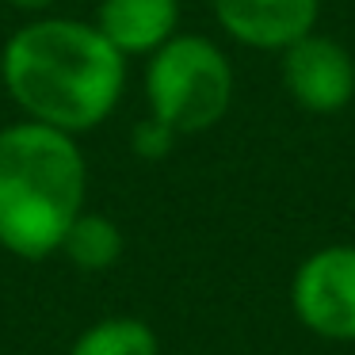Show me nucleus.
Returning <instances> with one entry per match:
<instances>
[{
    "instance_id": "5",
    "label": "nucleus",
    "mask_w": 355,
    "mask_h": 355,
    "mask_svg": "<svg viewBox=\"0 0 355 355\" xmlns=\"http://www.w3.org/2000/svg\"><path fill=\"white\" fill-rule=\"evenodd\" d=\"M294 317L324 340H355V245H324L298 263Z\"/></svg>"
},
{
    "instance_id": "9",
    "label": "nucleus",
    "mask_w": 355,
    "mask_h": 355,
    "mask_svg": "<svg viewBox=\"0 0 355 355\" xmlns=\"http://www.w3.org/2000/svg\"><path fill=\"white\" fill-rule=\"evenodd\" d=\"M69 355H157V332L138 317H107L80 332Z\"/></svg>"
},
{
    "instance_id": "1",
    "label": "nucleus",
    "mask_w": 355,
    "mask_h": 355,
    "mask_svg": "<svg viewBox=\"0 0 355 355\" xmlns=\"http://www.w3.org/2000/svg\"><path fill=\"white\" fill-rule=\"evenodd\" d=\"M0 85L24 119L80 138L123 103L126 58L92 19L31 16L0 50Z\"/></svg>"
},
{
    "instance_id": "2",
    "label": "nucleus",
    "mask_w": 355,
    "mask_h": 355,
    "mask_svg": "<svg viewBox=\"0 0 355 355\" xmlns=\"http://www.w3.org/2000/svg\"><path fill=\"white\" fill-rule=\"evenodd\" d=\"M88 164L77 134L24 119L0 126V245L19 260H46L85 210Z\"/></svg>"
},
{
    "instance_id": "4",
    "label": "nucleus",
    "mask_w": 355,
    "mask_h": 355,
    "mask_svg": "<svg viewBox=\"0 0 355 355\" xmlns=\"http://www.w3.org/2000/svg\"><path fill=\"white\" fill-rule=\"evenodd\" d=\"M279 80L294 107L309 115H340L355 100V58L340 39L313 27L279 50Z\"/></svg>"
},
{
    "instance_id": "8",
    "label": "nucleus",
    "mask_w": 355,
    "mask_h": 355,
    "mask_svg": "<svg viewBox=\"0 0 355 355\" xmlns=\"http://www.w3.org/2000/svg\"><path fill=\"white\" fill-rule=\"evenodd\" d=\"M123 248H126V237L115 218L96 214V210H80L69 222V230H65L58 252H65V260L80 271H107L119 263Z\"/></svg>"
},
{
    "instance_id": "6",
    "label": "nucleus",
    "mask_w": 355,
    "mask_h": 355,
    "mask_svg": "<svg viewBox=\"0 0 355 355\" xmlns=\"http://www.w3.org/2000/svg\"><path fill=\"white\" fill-rule=\"evenodd\" d=\"M214 19L237 46L279 54L317 27L321 0H210Z\"/></svg>"
},
{
    "instance_id": "7",
    "label": "nucleus",
    "mask_w": 355,
    "mask_h": 355,
    "mask_svg": "<svg viewBox=\"0 0 355 355\" xmlns=\"http://www.w3.org/2000/svg\"><path fill=\"white\" fill-rule=\"evenodd\" d=\"M92 24L126 62L149 58L180 31V0H100Z\"/></svg>"
},
{
    "instance_id": "3",
    "label": "nucleus",
    "mask_w": 355,
    "mask_h": 355,
    "mask_svg": "<svg viewBox=\"0 0 355 355\" xmlns=\"http://www.w3.org/2000/svg\"><path fill=\"white\" fill-rule=\"evenodd\" d=\"M141 92H146L149 115L168 123L184 138V134H207L230 115L237 77L214 39L176 31L146 58Z\"/></svg>"
},
{
    "instance_id": "10",
    "label": "nucleus",
    "mask_w": 355,
    "mask_h": 355,
    "mask_svg": "<svg viewBox=\"0 0 355 355\" xmlns=\"http://www.w3.org/2000/svg\"><path fill=\"white\" fill-rule=\"evenodd\" d=\"M176 138L180 134L172 130L168 123H161L157 115H146L141 123H134V130H130V149L141 161H164V157L176 149Z\"/></svg>"
},
{
    "instance_id": "11",
    "label": "nucleus",
    "mask_w": 355,
    "mask_h": 355,
    "mask_svg": "<svg viewBox=\"0 0 355 355\" xmlns=\"http://www.w3.org/2000/svg\"><path fill=\"white\" fill-rule=\"evenodd\" d=\"M8 8H16V12H27V16H39V12H46V8H54L58 0H4Z\"/></svg>"
}]
</instances>
